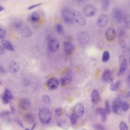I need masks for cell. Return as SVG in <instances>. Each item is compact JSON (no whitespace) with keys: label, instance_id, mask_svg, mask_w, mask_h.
Listing matches in <instances>:
<instances>
[{"label":"cell","instance_id":"cell-41","mask_svg":"<svg viewBox=\"0 0 130 130\" xmlns=\"http://www.w3.org/2000/svg\"><path fill=\"white\" fill-rule=\"evenodd\" d=\"M93 127L94 128L97 130H105V127L99 124H94Z\"/></svg>","mask_w":130,"mask_h":130},{"label":"cell","instance_id":"cell-55","mask_svg":"<svg viewBox=\"0 0 130 130\" xmlns=\"http://www.w3.org/2000/svg\"><path fill=\"white\" fill-rule=\"evenodd\" d=\"M129 77V80L130 81V74L129 75V77Z\"/></svg>","mask_w":130,"mask_h":130},{"label":"cell","instance_id":"cell-47","mask_svg":"<svg viewBox=\"0 0 130 130\" xmlns=\"http://www.w3.org/2000/svg\"><path fill=\"white\" fill-rule=\"evenodd\" d=\"M0 73L3 74H5L6 73V70L2 65H0Z\"/></svg>","mask_w":130,"mask_h":130},{"label":"cell","instance_id":"cell-2","mask_svg":"<svg viewBox=\"0 0 130 130\" xmlns=\"http://www.w3.org/2000/svg\"><path fill=\"white\" fill-rule=\"evenodd\" d=\"M61 15L65 23L72 24L75 21L73 17V12L68 7H64L61 11Z\"/></svg>","mask_w":130,"mask_h":130},{"label":"cell","instance_id":"cell-3","mask_svg":"<svg viewBox=\"0 0 130 130\" xmlns=\"http://www.w3.org/2000/svg\"><path fill=\"white\" fill-rule=\"evenodd\" d=\"M119 62L120 63V69L117 74L118 76H120L126 71L128 66L127 61L123 55H120L119 57Z\"/></svg>","mask_w":130,"mask_h":130},{"label":"cell","instance_id":"cell-28","mask_svg":"<svg viewBox=\"0 0 130 130\" xmlns=\"http://www.w3.org/2000/svg\"><path fill=\"white\" fill-rule=\"evenodd\" d=\"M3 95L6 97L10 100L14 99V95L11 91L7 88H5Z\"/></svg>","mask_w":130,"mask_h":130},{"label":"cell","instance_id":"cell-6","mask_svg":"<svg viewBox=\"0 0 130 130\" xmlns=\"http://www.w3.org/2000/svg\"><path fill=\"white\" fill-rule=\"evenodd\" d=\"M109 20V17L107 14H102L99 16L97 19V24L100 27H104L107 26Z\"/></svg>","mask_w":130,"mask_h":130},{"label":"cell","instance_id":"cell-24","mask_svg":"<svg viewBox=\"0 0 130 130\" xmlns=\"http://www.w3.org/2000/svg\"><path fill=\"white\" fill-rule=\"evenodd\" d=\"M121 84V81L120 80H117L115 83H113L112 85H110V90L113 91H117L120 87Z\"/></svg>","mask_w":130,"mask_h":130},{"label":"cell","instance_id":"cell-51","mask_svg":"<svg viewBox=\"0 0 130 130\" xmlns=\"http://www.w3.org/2000/svg\"><path fill=\"white\" fill-rule=\"evenodd\" d=\"M4 10V8L2 5H0V12Z\"/></svg>","mask_w":130,"mask_h":130},{"label":"cell","instance_id":"cell-29","mask_svg":"<svg viewBox=\"0 0 130 130\" xmlns=\"http://www.w3.org/2000/svg\"><path fill=\"white\" fill-rule=\"evenodd\" d=\"M40 19V15L37 12H34L31 16V19L33 22H37Z\"/></svg>","mask_w":130,"mask_h":130},{"label":"cell","instance_id":"cell-60","mask_svg":"<svg viewBox=\"0 0 130 130\" xmlns=\"http://www.w3.org/2000/svg\"><path fill=\"white\" fill-rule=\"evenodd\" d=\"M129 43H130V41H129Z\"/></svg>","mask_w":130,"mask_h":130},{"label":"cell","instance_id":"cell-57","mask_svg":"<svg viewBox=\"0 0 130 130\" xmlns=\"http://www.w3.org/2000/svg\"><path fill=\"white\" fill-rule=\"evenodd\" d=\"M129 63L130 65V57H129Z\"/></svg>","mask_w":130,"mask_h":130},{"label":"cell","instance_id":"cell-43","mask_svg":"<svg viewBox=\"0 0 130 130\" xmlns=\"http://www.w3.org/2000/svg\"><path fill=\"white\" fill-rule=\"evenodd\" d=\"M11 114V112L9 111H4L0 112V118H4L8 116Z\"/></svg>","mask_w":130,"mask_h":130},{"label":"cell","instance_id":"cell-38","mask_svg":"<svg viewBox=\"0 0 130 130\" xmlns=\"http://www.w3.org/2000/svg\"><path fill=\"white\" fill-rule=\"evenodd\" d=\"M105 112L106 113L109 114L110 112V103L108 100H105Z\"/></svg>","mask_w":130,"mask_h":130},{"label":"cell","instance_id":"cell-42","mask_svg":"<svg viewBox=\"0 0 130 130\" xmlns=\"http://www.w3.org/2000/svg\"><path fill=\"white\" fill-rule=\"evenodd\" d=\"M63 114V110L61 108H58L55 110V115L56 117H59L62 116Z\"/></svg>","mask_w":130,"mask_h":130},{"label":"cell","instance_id":"cell-31","mask_svg":"<svg viewBox=\"0 0 130 130\" xmlns=\"http://www.w3.org/2000/svg\"><path fill=\"white\" fill-rule=\"evenodd\" d=\"M110 58V54L108 51H105L102 56V61L103 63L107 62Z\"/></svg>","mask_w":130,"mask_h":130},{"label":"cell","instance_id":"cell-21","mask_svg":"<svg viewBox=\"0 0 130 130\" xmlns=\"http://www.w3.org/2000/svg\"><path fill=\"white\" fill-rule=\"evenodd\" d=\"M97 113L100 115L101 120L103 122H105L107 120V116L105 110L102 107H99L96 110Z\"/></svg>","mask_w":130,"mask_h":130},{"label":"cell","instance_id":"cell-9","mask_svg":"<svg viewBox=\"0 0 130 130\" xmlns=\"http://www.w3.org/2000/svg\"><path fill=\"white\" fill-rule=\"evenodd\" d=\"M59 47V43L57 39L52 38L50 39L48 43V48L50 51L55 52Z\"/></svg>","mask_w":130,"mask_h":130},{"label":"cell","instance_id":"cell-7","mask_svg":"<svg viewBox=\"0 0 130 130\" xmlns=\"http://www.w3.org/2000/svg\"><path fill=\"white\" fill-rule=\"evenodd\" d=\"M73 77L72 72L70 71L67 72L64 76L61 77L60 79V83L61 86H64L70 84L73 80Z\"/></svg>","mask_w":130,"mask_h":130},{"label":"cell","instance_id":"cell-30","mask_svg":"<svg viewBox=\"0 0 130 130\" xmlns=\"http://www.w3.org/2000/svg\"><path fill=\"white\" fill-rule=\"evenodd\" d=\"M42 100L43 103L46 105H49L51 104V99L49 95L47 94L43 95L42 97Z\"/></svg>","mask_w":130,"mask_h":130},{"label":"cell","instance_id":"cell-37","mask_svg":"<svg viewBox=\"0 0 130 130\" xmlns=\"http://www.w3.org/2000/svg\"><path fill=\"white\" fill-rule=\"evenodd\" d=\"M120 130H128V126L127 124L124 122L122 121L119 124Z\"/></svg>","mask_w":130,"mask_h":130},{"label":"cell","instance_id":"cell-12","mask_svg":"<svg viewBox=\"0 0 130 130\" xmlns=\"http://www.w3.org/2000/svg\"><path fill=\"white\" fill-rule=\"evenodd\" d=\"M116 35L115 30L111 27L106 29L105 31V36L106 39L108 41H113L115 39Z\"/></svg>","mask_w":130,"mask_h":130},{"label":"cell","instance_id":"cell-59","mask_svg":"<svg viewBox=\"0 0 130 130\" xmlns=\"http://www.w3.org/2000/svg\"><path fill=\"white\" fill-rule=\"evenodd\" d=\"M25 130H30L29 129H26Z\"/></svg>","mask_w":130,"mask_h":130},{"label":"cell","instance_id":"cell-50","mask_svg":"<svg viewBox=\"0 0 130 130\" xmlns=\"http://www.w3.org/2000/svg\"><path fill=\"white\" fill-rule=\"evenodd\" d=\"M17 122L19 126H21V127L24 128V127L23 126V124L22 123V122H21L19 120H17Z\"/></svg>","mask_w":130,"mask_h":130},{"label":"cell","instance_id":"cell-58","mask_svg":"<svg viewBox=\"0 0 130 130\" xmlns=\"http://www.w3.org/2000/svg\"><path fill=\"white\" fill-rule=\"evenodd\" d=\"M2 84V82H1V81L0 80V85H1Z\"/></svg>","mask_w":130,"mask_h":130},{"label":"cell","instance_id":"cell-1","mask_svg":"<svg viewBox=\"0 0 130 130\" xmlns=\"http://www.w3.org/2000/svg\"><path fill=\"white\" fill-rule=\"evenodd\" d=\"M39 117L40 120L43 124L47 125L51 121V113L50 110L46 107H41L40 108Z\"/></svg>","mask_w":130,"mask_h":130},{"label":"cell","instance_id":"cell-32","mask_svg":"<svg viewBox=\"0 0 130 130\" xmlns=\"http://www.w3.org/2000/svg\"><path fill=\"white\" fill-rule=\"evenodd\" d=\"M23 22L21 19H17L14 21L13 23V26L16 29L21 28L23 26Z\"/></svg>","mask_w":130,"mask_h":130},{"label":"cell","instance_id":"cell-13","mask_svg":"<svg viewBox=\"0 0 130 130\" xmlns=\"http://www.w3.org/2000/svg\"><path fill=\"white\" fill-rule=\"evenodd\" d=\"M74 113L78 118H81L84 113V107L81 103H77L73 108Z\"/></svg>","mask_w":130,"mask_h":130},{"label":"cell","instance_id":"cell-27","mask_svg":"<svg viewBox=\"0 0 130 130\" xmlns=\"http://www.w3.org/2000/svg\"><path fill=\"white\" fill-rule=\"evenodd\" d=\"M110 0H101V9L103 11L108 10L110 6Z\"/></svg>","mask_w":130,"mask_h":130},{"label":"cell","instance_id":"cell-36","mask_svg":"<svg viewBox=\"0 0 130 130\" xmlns=\"http://www.w3.org/2000/svg\"><path fill=\"white\" fill-rule=\"evenodd\" d=\"M78 118L74 113H73L70 118V123L72 125H75L76 124L78 121Z\"/></svg>","mask_w":130,"mask_h":130},{"label":"cell","instance_id":"cell-4","mask_svg":"<svg viewBox=\"0 0 130 130\" xmlns=\"http://www.w3.org/2000/svg\"><path fill=\"white\" fill-rule=\"evenodd\" d=\"M73 17L75 21L79 25L84 26L86 25V19L80 11L75 10L73 11Z\"/></svg>","mask_w":130,"mask_h":130},{"label":"cell","instance_id":"cell-20","mask_svg":"<svg viewBox=\"0 0 130 130\" xmlns=\"http://www.w3.org/2000/svg\"><path fill=\"white\" fill-rule=\"evenodd\" d=\"M1 43L2 46L5 49H7L9 51H14L13 46L10 41L5 40L2 39L1 40Z\"/></svg>","mask_w":130,"mask_h":130},{"label":"cell","instance_id":"cell-15","mask_svg":"<svg viewBox=\"0 0 130 130\" xmlns=\"http://www.w3.org/2000/svg\"><path fill=\"white\" fill-rule=\"evenodd\" d=\"M121 99L118 97L114 99L112 104V110L113 113H118L121 106Z\"/></svg>","mask_w":130,"mask_h":130},{"label":"cell","instance_id":"cell-52","mask_svg":"<svg viewBox=\"0 0 130 130\" xmlns=\"http://www.w3.org/2000/svg\"><path fill=\"white\" fill-rule=\"evenodd\" d=\"M36 124H33V125L32 126V128H31V130H34V129H35V127H36Z\"/></svg>","mask_w":130,"mask_h":130},{"label":"cell","instance_id":"cell-44","mask_svg":"<svg viewBox=\"0 0 130 130\" xmlns=\"http://www.w3.org/2000/svg\"><path fill=\"white\" fill-rule=\"evenodd\" d=\"M42 4V3H39L36 4H33V5H31V6H29L28 8V10H31L34 8H36L37 7H39Z\"/></svg>","mask_w":130,"mask_h":130},{"label":"cell","instance_id":"cell-16","mask_svg":"<svg viewBox=\"0 0 130 130\" xmlns=\"http://www.w3.org/2000/svg\"><path fill=\"white\" fill-rule=\"evenodd\" d=\"M64 48L65 52L68 56L71 55L74 50V46L69 41L64 42Z\"/></svg>","mask_w":130,"mask_h":130},{"label":"cell","instance_id":"cell-45","mask_svg":"<svg viewBox=\"0 0 130 130\" xmlns=\"http://www.w3.org/2000/svg\"><path fill=\"white\" fill-rule=\"evenodd\" d=\"M2 102L4 104H7L10 102V100L5 96L4 95L2 96Z\"/></svg>","mask_w":130,"mask_h":130},{"label":"cell","instance_id":"cell-33","mask_svg":"<svg viewBox=\"0 0 130 130\" xmlns=\"http://www.w3.org/2000/svg\"><path fill=\"white\" fill-rule=\"evenodd\" d=\"M65 113L67 117L70 118V117L74 113L73 108L71 107H68L65 110Z\"/></svg>","mask_w":130,"mask_h":130},{"label":"cell","instance_id":"cell-14","mask_svg":"<svg viewBox=\"0 0 130 130\" xmlns=\"http://www.w3.org/2000/svg\"><path fill=\"white\" fill-rule=\"evenodd\" d=\"M113 14L117 22L121 23L123 21L124 16L121 10L120 9L115 8L113 11Z\"/></svg>","mask_w":130,"mask_h":130},{"label":"cell","instance_id":"cell-17","mask_svg":"<svg viewBox=\"0 0 130 130\" xmlns=\"http://www.w3.org/2000/svg\"><path fill=\"white\" fill-rule=\"evenodd\" d=\"M9 69L11 73H17L19 70V64L15 61H11L9 64Z\"/></svg>","mask_w":130,"mask_h":130},{"label":"cell","instance_id":"cell-39","mask_svg":"<svg viewBox=\"0 0 130 130\" xmlns=\"http://www.w3.org/2000/svg\"><path fill=\"white\" fill-rule=\"evenodd\" d=\"M119 44L120 46L122 48H126L127 47L126 41L123 39H120L119 40Z\"/></svg>","mask_w":130,"mask_h":130},{"label":"cell","instance_id":"cell-23","mask_svg":"<svg viewBox=\"0 0 130 130\" xmlns=\"http://www.w3.org/2000/svg\"><path fill=\"white\" fill-rule=\"evenodd\" d=\"M91 100L93 103L96 104L98 102L99 100V92L97 90H94L92 92Z\"/></svg>","mask_w":130,"mask_h":130},{"label":"cell","instance_id":"cell-19","mask_svg":"<svg viewBox=\"0 0 130 130\" xmlns=\"http://www.w3.org/2000/svg\"><path fill=\"white\" fill-rule=\"evenodd\" d=\"M21 36L24 37L28 38L32 36V31L29 27L26 26L21 29Z\"/></svg>","mask_w":130,"mask_h":130},{"label":"cell","instance_id":"cell-35","mask_svg":"<svg viewBox=\"0 0 130 130\" xmlns=\"http://www.w3.org/2000/svg\"><path fill=\"white\" fill-rule=\"evenodd\" d=\"M121 109L124 112H127L129 110L130 105L128 103L124 101L121 102Z\"/></svg>","mask_w":130,"mask_h":130},{"label":"cell","instance_id":"cell-22","mask_svg":"<svg viewBox=\"0 0 130 130\" xmlns=\"http://www.w3.org/2000/svg\"><path fill=\"white\" fill-rule=\"evenodd\" d=\"M58 126L64 130H67L69 128V125L67 122L62 119H59L57 121Z\"/></svg>","mask_w":130,"mask_h":130},{"label":"cell","instance_id":"cell-53","mask_svg":"<svg viewBox=\"0 0 130 130\" xmlns=\"http://www.w3.org/2000/svg\"><path fill=\"white\" fill-rule=\"evenodd\" d=\"M126 96L128 98H130V91L128 92V93L126 95Z\"/></svg>","mask_w":130,"mask_h":130},{"label":"cell","instance_id":"cell-34","mask_svg":"<svg viewBox=\"0 0 130 130\" xmlns=\"http://www.w3.org/2000/svg\"><path fill=\"white\" fill-rule=\"evenodd\" d=\"M56 30L57 32L61 35H63L64 33V29L63 26L60 24H58L56 26Z\"/></svg>","mask_w":130,"mask_h":130},{"label":"cell","instance_id":"cell-49","mask_svg":"<svg viewBox=\"0 0 130 130\" xmlns=\"http://www.w3.org/2000/svg\"><path fill=\"white\" fill-rule=\"evenodd\" d=\"M5 52L4 48L3 47L2 45H0V55H2Z\"/></svg>","mask_w":130,"mask_h":130},{"label":"cell","instance_id":"cell-10","mask_svg":"<svg viewBox=\"0 0 130 130\" xmlns=\"http://www.w3.org/2000/svg\"><path fill=\"white\" fill-rule=\"evenodd\" d=\"M90 35L89 33L85 31H83L78 34V40L81 44H86L90 40Z\"/></svg>","mask_w":130,"mask_h":130},{"label":"cell","instance_id":"cell-25","mask_svg":"<svg viewBox=\"0 0 130 130\" xmlns=\"http://www.w3.org/2000/svg\"><path fill=\"white\" fill-rule=\"evenodd\" d=\"M123 21L126 27L130 30V15L129 14H126L124 16Z\"/></svg>","mask_w":130,"mask_h":130},{"label":"cell","instance_id":"cell-40","mask_svg":"<svg viewBox=\"0 0 130 130\" xmlns=\"http://www.w3.org/2000/svg\"><path fill=\"white\" fill-rule=\"evenodd\" d=\"M6 32L4 29L0 27V39H4L6 37Z\"/></svg>","mask_w":130,"mask_h":130},{"label":"cell","instance_id":"cell-18","mask_svg":"<svg viewBox=\"0 0 130 130\" xmlns=\"http://www.w3.org/2000/svg\"><path fill=\"white\" fill-rule=\"evenodd\" d=\"M19 106L22 109L24 110H27L30 108L31 103L27 99L23 98L19 101Z\"/></svg>","mask_w":130,"mask_h":130},{"label":"cell","instance_id":"cell-48","mask_svg":"<svg viewBox=\"0 0 130 130\" xmlns=\"http://www.w3.org/2000/svg\"><path fill=\"white\" fill-rule=\"evenodd\" d=\"M29 83H30L29 81L27 79H24L22 81V84L24 86H27V85H29Z\"/></svg>","mask_w":130,"mask_h":130},{"label":"cell","instance_id":"cell-5","mask_svg":"<svg viewBox=\"0 0 130 130\" xmlns=\"http://www.w3.org/2000/svg\"><path fill=\"white\" fill-rule=\"evenodd\" d=\"M96 9L92 5H87L83 9L84 15L88 17H91L95 15L96 13Z\"/></svg>","mask_w":130,"mask_h":130},{"label":"cell","instance_id":"cell-11","mask_svg":"<svg viewBox=\"0 0 130 130\" xmlns=\"http://www.w3.org/2000/svg\"><path fill=\"white\" fill-rule=\"evenodd\" d=\"M103 81L110 84V85L113 83V79L112 77L111 71L109 70H106L103 72L102 75Z\"/></svg>","mask_w":130,"mask_h":130},{"label":"cell","instance_id":"cell-8","mask_svg":"<svg viewBox=\"0 0 130 130\" xmlns=\"http://www.w3.org/2000/svg\"><path fill=\"white\" fill-rule=\"evenodd\" d=\"M59 81L56 78H52L48 80L47 82V86L48 89L51 90H54L57 89L59 86Z\"/></svg>","mask_w":130,"mask_h":130},{"label":"cell","instance_id":"cell-46","mask_svg":"<svg viewBox=\"0 0 130 130\" xmlns=\"http://www.w3.org/2000/svg\"><path fill=\"white\" fill-rule=\"evenodd\" d=\"M10 108L11 112L13 114H15L16 113V109L14 107V106L12 103L10 102Z\"/></svg>","mask_w":130,"mask_h":130},{"label":"cell","instance_id":"cell-54","mask_svg":"<svg viewBox=\"0 0 130 130\" xmlns=\"http://www.w3.org/2000/svg\"><path fill=\"white\" fill-rule=\"evenodd\" d=\"M77 0L78 2H81L84 1L85 0Z\"/></svg>","mask_w":130,"mask_h":130},{"label":"cell","instance_id":"cell-56","mask_svg":"<svg viewBox=\"0 0 130 130\" xmlns=\"http://www.w3.org/2000/svg\"><path fill=\"white\" fill-rule=\"evenodd\" d=\"M82 130H88V129H82Z\"/></svg>","mask_w":130,"mask_h":130},{"label":"cell","instance_id":"cell-26","mask_svg":"<svg viewBox=\"0 0 130 130\" xmlns=\"http://www.w3.org/2000/svg\"><path fill=\"white\" fill-rule=\"evenodd\" d=\"M24 119L27 122L30 123H33L35 120L34 115L31 113H28L24 115Z\"/></svg>","mask_w":130,"mask_h":130}]
</instances>
